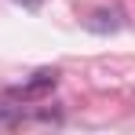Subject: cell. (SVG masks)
<instances>
[{
	"mask_svg": "<svg viewBox=\"0 0 135 135\" xmlns=\"http://www.w3.org/2000/svg\"><path fill=\"white\" fill-rule=\"evenodd\" d=\"M55 84H59V73H55V69H37V73H33L26 84H18L11 95H15V99H22V102H29V99H44Z\"/></svg>",
	"mask_w": 135,
	"mask_h": 135,
	"instance_id": "6da1fadb",
	"label": "cell"
},
{
	"mask_svg": "<svg viewBox=\"0 0 135 135\" xmlns=\"http://www.w3.org/2000/svg\"><path fill=\"white\" fill-rule=\"evenodd\" d=\"M15 120H22V99L0 95V124H15Z\"/></svg>",
	"mask_w": 135,
	"mask_h": 135,
	"instance_id": "7a4b0ae2",
	"label": "cell"
},
{
	"mask_svg": "<svg viewBox=\"0 0 135 135\" xmlns=\"http://www.w3.org/2000/svg\"><path fill=\"white\" fill-rule=\"evenodd\" d=\"M18 4H26V7H37V4H40V0H18Z\"/></svg>",
	"mask_w": 135,
	"mask_h": 135,
	"instance_id": "3957f363",
	"label": "cell"
}]
</instances>
